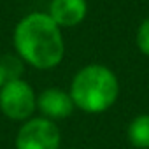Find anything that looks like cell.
Returning <instances> with one entry per match:
<instances>
[{"instance_id":"4","label":"cell","mask_w":149,"mask_h":149,"mask_svg":"<svg viewBox=\"0 0 149 149\" xmlns=\"http://www.w3.org/2000/svg\"><path fill=\"white\" fill-rule=\"evenodd\" d=\"M60 128L42 116L25 121L16 135V149H60Z\"/></svg>"},{"instance_id":"1","label":"cell","mask_w":149,"mask_h":149,"mask_svg":"<svg viewBox=\"0 0 149 149\" xmlns=\"http://www.w3.org/2000/svg\"><path fill=\"white\" fill-rule=\"evenodd\" d=\"M16 54L37 70H51L58 67L65 56V40L61 28L47 16V13H28L13 32Z\"/></svg>"},{"instance_id":"3","label":"cell","mask_w":149,"mask_h":149,"mask_svg":"<svg viewBox=\"0 0 149 149\" xmlns=\"http://www.w3.org/2000/svg\"><path fill=\"white\" fill-rule=\"evenodd\" d=\"M0 111L11 121H28L37 111V95L23 79H11L0 88Z\"/></svg>"},{"instance_id":"6","label":"cell","mask_w":149,"mask_h":149,"mask_svg":"<svg viewBox=\"0 0 149 149\" xmlns=\"http://www.w3.org/2000/svg\"><path fill=\"white\" fill-rule=\"evenodd\" d=\"M88 14L86 0H51L47 16L60 28H72L84 21Z\"/></svg>"},{"instance_id":"10","label":"cell","mask_w":149,"mask_h":149,"mask_svg":"<svg viewBox=\"0 0 149 149\" xmlns=\"http://www.w3.org/2000/svg\"><path fill=\"white\" fill-rule=\"evenodd\" d=\"M6 81H7V77H6V72H4L2 63H0V88H2V86L6 84Z\"/></svg>"},{"instance_id":"9","label":"cell","mask_w":149,"mask_h":149,"mask_svg":"<svg viewBox=\"0 0 149 149\" xmlns=\"http://www.w3.org/2000/svg\"><path fill=\"white\" fill-rule=\"evenodd\" d=\"M135 44H137V47L142 54L149 56V18H146L139 25L137 35H135Z\"/></svg>"},{"instance_id":"8","label":"cell","mask_w":149,"mask_h":149,"mask_svg":"<svg viewBox=\"0 0 149 149\" xmlns=\"http://www.w3.org/2000/svg\"><path fill=\"white\" fill-rule=\"evenodd\" d=\"M0 63L4 67L6 72V77L7 81L11 79H21V74H23V60L16 54H4L0 58Z\"/></svg>"},{"instance_id":"2","label":"cell","mask_w":149,"mask_h":149,"mask_svg":"<svg viewBox=\"0 0 149 149\" xmlns=\"http://www.w3.org/2000/svg\"><path fill=\"white\" fill-rule=\"evenodd\" d=\"M68 93L76 109L86 114H102L116 104L119 81L109 67L90 63L76 72Z\"/></svg>"},{"instance_id":"5","label":"cell","mask_w":149,"mask_h":149,"mask_svg":"<svg viewBox=\"0 0 149 149\" xmlns=\"http://www.w3.org/2000/svg\"><path fill=\"white\" fill-rule=\"evenodd\" d=\"M74 109L76 105L70 98V93L61 88H46L37 95V111L42 118L54 123L72 116Z\"/></svg>"},{"instance_id":"7","label":"cell","mask_w":149,"mask_h":149,"mask_svg":"<svg viewBox=\"0 0 149 149\" xmlns=\"http://www.w3.org/2000/svg\"><path fill=\"white\" fill-rule=\"evenodd\" d=\"M126 137L133 147L149 149V114L135 116L126 128Z\"/></svg>"}]
</instances>
